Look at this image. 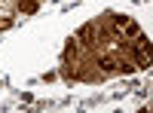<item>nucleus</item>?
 Here are the masks:
<instances>
[{
    "label": "nucleus",
    "mask_w": 153,
    "mask_h": 113,
    "mask_svg": "<svg viewBox=\"0 0 153 113\" xmlns=\"http://www.w3.org/2000/svg\"><path fill=\"white\" fill-rule=\"evenodd\" d=\"M138 49H135V58H138V67H150V43H147V37L138 34Z\"/></svg>",
    "instance_id": "1"
},
{
    "label": "nucleus",
    "mask_w": 153,
    "mask_h": 113,
    "mask_svg": "<svg viewBox=\"0 0 153 113\" xmlns=\"http://www.w3.org/2000/svg\"><path fill=\"white\" fill-rule=\"evenodd\" d=\"M123 28H126V34H129V37H138V34H141V28H138V21H126Z\"/></svg>",
    "instance_id": "2"
},
{
    "label": "nucleus",
    "mask_w": 153,
    "mask_h": 113,
    "mask_svg": "<svg viewBox=\"0 0 153 113\" xmlns=\"http://www.w3.org/2000/svg\"><path fill=\"white\" fill-rule=\"evenodd\" d=\"M22 9H25V12H34V9H37V0H22Z\"/></svg>",
    "instance_id": "3"
},
{
    "label": "nucleus",
    "mask_w": 153,
    "mask_h": 113,
    "mask_svg": "<svg viewBox=\"0 0 153 113\" xmlns=\"http://www.w3.org/2000/svg\"><path fill=\"white\" fill-rule=\"evenodd\" d=\"M9 24H12L9 18H0V31H6V28H9Z\"/></svg>",
    "instance_id": "4"
}]
</instances>
